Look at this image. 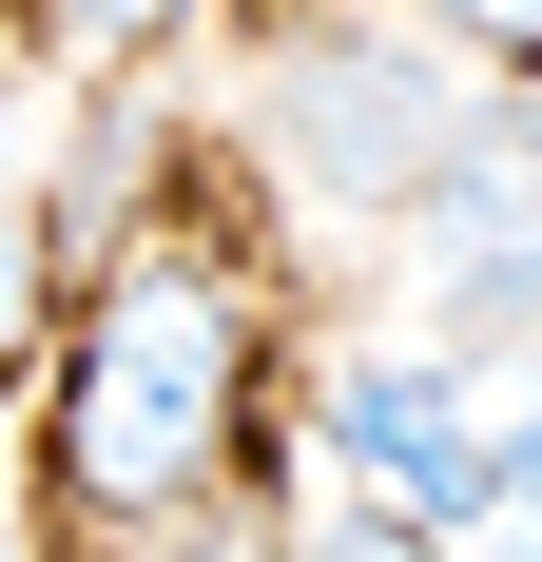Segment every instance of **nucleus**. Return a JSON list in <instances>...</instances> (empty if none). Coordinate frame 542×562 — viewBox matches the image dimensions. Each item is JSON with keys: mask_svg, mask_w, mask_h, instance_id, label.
I'll return each instance as SVG.
<instances>
[{"mask_svg": "<svg viewBox=\"0 0 542 562\" xmlns=\"http://www.w3.org/2000/svg\"><path fill=\"white\" fill-rule=\"evenodd\" d=\"M291 562H445V543H427V524H387V505H329Z\"/></svg>", "mask_w": 542, "mask_h": 562, "instance_id": "obj_5", "label": "nucleus"}, {"mask_svg": "<svg viewBox=\"0 0 542 562\" xmlns=\"http://www.w3.org/2000/svg\"><path fill=\"white\" fill-rule=\"evenodd\" d=\"M233 447H252V291L156 233L116 252L98 311H78V369H58V485L98 524H214Z\"/></svg>", "mask_w": 542, "mask_h": 562, "instance_id": "obj_1", "label": "nucleus"}, {"mask_svg": "<svg viewBox=\"0 0 542 562\" xmlns=\"http://www.w3.org/2000/svg\"><path fill=\"white\" fill-rule=\"evenodd\" d=\"M194 0H39V40H78V58H136V40H174Z\"/></svg>", "mask_w": 542, "mask_h": 562, "instance_id": "obj_4", "label": "nucleus"}, {"mask_svg": "<svg viewBox=\"0 0 542 562\" xmlns=\"http://www.w3.org/2000/svg\"><path fill=\"white\" fill-rule=\"evenodd\" d=\"M252 136L310 214H427V175L485 136V78L427 40V0H329L252 78Z\"/></svg>", "mask_w": 542, "mask_h": 562, "instance_id": "obj_2", "label": "nucleus"}, {"mask_svg": "<svg viewBox=\"0 0 542 562\" xmlns=\"http://www.w3.org/2000/svg\"><path fill=\"white\" fill-rule=\"evenodd\" d=\"M504 465L542 485V311H523V369H504Z\"/></svg>", "mask_w": 542, "mask_h": 562, "instance_id": "obj_7", "label": "nucleus"}, {"mask_svg": "<svg viewBox=\"0 0 542 562\" xmlns=\"http://www.w3.org/2000/svg\"><path fill=\"white\" fill-rule=\"evenodd\" d=\"M427 20H445V40H504V58L542 40V0H427Z\"/></svg>", "mask_w": 542, "mask_h": 562, "instance_id": "obj_8", "label": "nucleus"}, {"mask_svg": "<svg viewBox=\"0 0 542 562\" xmlns=\"http://www.w3.org/2000/svg\"><path fill=\"white\" fill-rule=\"evenodd\" d=\"M329 447L369 465V505L427 524V543H465V524L523 505V465H504V427L465 407L445 349H349V369H329Z\"/></svg>", "mask_w": 542, "mask_h": 562, "instance_id": "obj_3", "label": "nucleus"}, {"mask_svg": "<svg viewBox=\"0 0 542 562\" xmlns=\"http://www.w3.org/2000/svg\"><path fill=\"white\" fill-rule=\"evenodd\" d=\"M20 349H39V214L0 194V369H20Z\"/></svg>", "mask_w": 542, "mask_h": 562, "instance_id": "obj_6", "label": "nucleus"}, {"mask_svg": "<svg viewBox=\"0 0 542 562\" xmlns=\"http://www.w3.org/2000/svg\"><path fill=\"white\" fill-rule=\"evenodd\" d=\"M465 562H542V485H523L504 524H465Z\"/></svg>", "mask_w": 542, "mask_h": 562, "instance_id": "obj_9", "label": "nucleus"}]
</instances>
